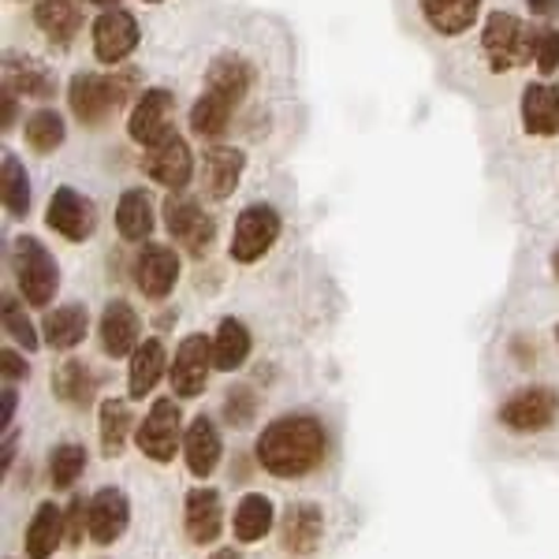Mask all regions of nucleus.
Here are the masks:
<instances>
[{"label": "nucleus", "mask_w": 559, "mask_h": 559, "mask_svg": "<svg viewBox=\"0 0 559 559\" xmlns=\"http://www.w3.org/2000/svg\"><path fill=\"white\" fill-rule=\"evenodd\" d=\"M324 452H329V437L313 414H284V418L269 421L254 448L261 471L280 481H295V477L318 471Z\"/></svg>", "instance_id": "obj_1"}, {"label": "nucleus", "mask_w": 559, "mask_h": 559, "mask_svg": "<svg viewBox=\"0 0 559 559\" xmlns=\"http://www.w3.org/2000/svg\"><path fill=\"white\" fill-rule=\"evenodd\" d=\"M250 79H254V71H250L247 60L236 57V52L213 60L210 75H205L202 97H198L191 108V128L198 139H221V134L228 131L231 112H236V105L250 90Z\"/></svg>", "instance_id": "obj_2"}, {"label": "nucleus", "mask_w": 559, "mask_h": 559, "mask_svg": "<svg viewBox=\"0 0 559 559\" xmlns=\"http://www.w3.org/2000/svg\"><path fill=\"white\" fill-rule=\"evenodd\" d=\"M134 83H139V71H120V75H94V71H83V75L71 79L68 105L83 123H102L108 120V112H112L116 105L128 102Z\"/></svg>", "instance_id": "obj_3"}, {"label": "nucleus", "mask_w": 559, "mask_h": 559, "mask_svg": "<svg viewBox=\"0 0 559 559\" xmlns=\"http://www.w3.org/2000/svg\"><path fill=\"white\" fill-rule=\"evenodd\" d=\"M12 265H15V284H20V295L26 299V306H38V310L49 306L60 287V269L49 250H45V242L34 236H20L12 247Z\"/></svg>", "instance_id": "obj_4"}, {"label": "nucleus", "mask_w": 559, "mask_h": 559, "mask_svg": "<svg viewBox=\"0 0 559 559\" xmlns=\"http://www.w3.org/2000/svg\"><path fill=\"white\" fill-rule=\"evenodd\" d=\"M534 38L537 31H530L519 15L511 12H496L489 15L481 31V49H485V60H489L492 71H511V68H522L534 60Z\"/></svg>", "instance_id": "obj_5"}, {"label": "nucleus", "mask_w": 559, "mask_h": 559, "mask_svg": "<svg viewBox=\"0 0 559 559\" xmlns=\"http://www.w3.org/2000/svg\"><path fill=\"white\" fill-rule=\"evenodd\" d=\"M183 411H179L173 395L153 403L146 418L139 421V429H134V444L153 463H173L176 452H183Z\"/></svg>", "instance_id": "obj_6"}, {"label": "nucleus", "mask_w": 559, "mask_h": 559, "mask_svg": "<svg viewBox=\"0 0 559 559\" xmlns=\"http://www.w3.org/2000/svg\"><path fill=\"white\" fill-rule=\"evenodd\" d=\"M213 369H216L213 340H205L202 332L183 336V344L176 347L173 366H168V381H173L176 400H194V395H202Z\"/></svg>", "instance_id": "obj_7"}, {"label": "nucleus", "mask_w": 559, "mask_h": 559, "mask_svg": "<svg viewBox=\"0 0 559 559\" xmlns=\"http://www.w3.org/2000/svg\"><path fill=\"white\" fill-rule=\"evenodd\" d=\"M280 239V213L273 205H247L236 216V231H231V258L239 265H254L276 247Z\"/></svg>", "instance_id": "obj_8"}, {"label": "nucleus", "mask_w": 559, "mask_h": 559, "mask_svg": "<svg viewBox=\"0 0 559 559\" xmlns=\"http://www.w3.org/2000/svg\"><path fill=\"white\" fill-rule=\"evenodd\" d=\"M165 228L187 254L202 258L205 250L213 247V236H216V224L213 216H205L202 205L194 198L173 191V198H165Z\"/></svg>", "instance_id": "obj_9"}, {"label": "nucleus", "mask_w": 559, "mask_h": 559, "mask_svg": "<svg viewBox=\"0 0 559 559\" xmlns=\"http://www.w3.org/2000/svg\"><path fill=\"white\" fill-rule=\"evenodd\" d=\"M559 418V395L552 388H522L500 407V421L511 432H540Z\"/></svg>", "instance_id": "obj_10"}, {"label": "nucleus", "mask_w": 559, "mask_h": 559, "mask_svg": "<svg viewBox=\"0 0 559 559\" xmlns=\"http://www.w3.org/2000/svg\"><path fill=\"white\" fill-rule=\"evenodd\" d=\"M45 224L68 242H86L97 228V210L75 187H57V194L49 198V210H45Z\"/></svg>", "instance_id": "obj_11"}, {"label": "nucleus", "mask_w": 559, "mask_h": 559, "mask_svg": "<svg viewBox=\"0 0 559 559\" xmlns=\"http://www.w3.org/2000/svg\"><path fill=\"white\" fill-rule=\"evenodd\" d=\"M173 108H176L173 94L160 90V86L139 94V102H134L131 116H128V134L146 150L157 146V142H165L168 134H176L173 131Z\"/></svg>", "instance_id": "obj_12"}, {"label": "nucleus", "mask_w": 559, "mask_h": 559, "mask_svg": "<svg viewBox=\"0 0 559 559\" xmlns=\"http://www.w3.org/2000/svg\"><path fill=\"white\" fill-rule=\"evenodd\" d=\"M179 280V258L165 242H146L134 254V284L146 299H168Z\"/></svg>", "instance_id": "obj_13"}, {"label": "nucleus", "mask_w": 559, "mask_h": 559, "mask_svg": "<svg viewBox=\"0 0 559 559\" xmlns=\"http://www.w3.org/2000/svg\"><path fill=\"white\" fill-rule=\"evenodd\" d=\"M321 537H324V511L318 503L302 500V503H292L280 519V545H284L287 556H313L321 548Z\"/></svg>", "instance_id": "obj_14"}, {"label": "nucleus", "mask_w": 559, "mask_h": 559, "mask_svg": "<svg viewBox=\"0 0 559 559\" xmlns=\"http://www.w3.org/2000/svg\"><path fill=\"white\" fill-rule=\"evenodd\" d=\"M131 522V500L123 489L116 485H105L90 496V540L94 545H116L123 534H128Z\"/></svg>", "instance_id": "obj_15"}, {"label": "nucleus", "mask_w": 559, "mask_h": 559, "mask_svg": "<svg viewBox=\"0 0 559 559\" xmlns=\"http://www.w3.org/2000/svg\"><path fill=\"white\" fill-rule=\"evenodd\" d=\"M146 173L153 183L168 187V191H183L194 176V157H191V146H187L179 134H168L165 142L150 146L146 153Z\"/></svg>", "instance_id": "obj_16"}, {"label": "nucleus", "mask_w": 559, "mask_h": 559, "mask_svg": "<svg viewBox=\"0 0 559 559\" xmlns=\"http://www.w3.org/2000/svg\"><path fill=\"white\" fill-rule=\"evenodd\" d=\"M134 45H139V23H134V15L123 12V8L105 12L102 20L94 23V57L102 60V64H120V60H128Z\"/></svg>", "instance_id": "obj_17"}, {"label": "nucleus", "mask_w": 559, "mask_h": 559, "mask_svg": "<svg viewBox=\"0 0 559 559\" xmlns=\"http://www.w3.org/2000/svg\"><path fill=\"white\" fill-rule=\"evenodd\" d=\"M183 526L194 545H213L224 526V503L213 485H194L183 500Z\"/></svg>", "instance_id": "obj_18"}, {"label": "nucleus", "mask_w": 559, "mask_h": 559, "mask_svg": "<svg viewBox=\"0 0 559 559\" xmlns=\"http://www.w3.org/2000/svg\"><path fill=\"white\" fill-rule=\"evenodd\" d=\"M142 344V321L128 299H112L102 313V347L108 358H128Z\"/></svg>", "instance_id": "obj_19"}, {"label": "nucleus", "mask_w": 559, "mask_h": 559, "mask_svg": "<svg viewBox=\"0 0 559 559\" xmlns=\"http://www.w3.org/2000/svg\"><path fill=\"white\" fill-rule=\"evenodd\" d=\"M242 168H247V153L236 146H213L202 160V187L205 194L224 202V198L236 194Z\"/></svg>", "instance_id": "obj_20"}, {"label": "nucleus", "mask_w": 559, "mask_h": 559, "mask_svg": "<svg viewBox=\"0 0 559 559\" xmlns=\"http://www.w3.org/2000/svg\"><path fill=\"white\" fill-rule=\"evenodd\" d=\"M221 452H224V440H221V429H216L213 418H194L187 426V437H183V459H187V471L194 477H210L221 463Z\"/></svg>", "instance_id": "obj_21"}, {"label": "nucleus", "mask_w": 559, "mask_h": 559, "mask_svg": "<svg viewBox=\"0 0 559 559\" xmlns=\"http://www.w3.org/2000/svg\"><path fill=\"white\" fill-rule=\"evenodd\" d=\"M60 537H68V519L64 511L57 508V503H38V511H34L31 526H26V559H49L52 552L60 548Z\"/></svg>", "instance_id": "obj_22"}, {"label": "nucleus", "mask_w": 559, "mask_h": 559, "mask_svg": "<svg viewBox=\"0 0 559 559\" xmlns=\"http://www.w3.org/2000/svg\"><path fill=\"white\" fill-rule=\"evenodd\" d=\"M168 366V350L157 336L142 340L139 350L131 355V369H128V395L131 400H146V395L157 388V381L165 377Z\"/></svg>", "instance_id": "obj_23"}, {"label": "nucleus", "mask_w": 559, "mask_h": 559, "mask_svg": "<svg viewBox=\"0 0 559 559\" xmlns=\"http://www.w3.org/2000/svg\"><path fill=\"white\" fill-rule=\"evenodd\" d=\"M86 332H90V313H86V306H79V302L57 306L41 324V336L52 350L79 347L86 340Z\"/></svg>", "instance_id": "obj_24"}, {"label": "nucleus", "mask_w": 559, "mask_h": 559, "mask_svg": "<svg viewBox=\"0 0 559 559\" xmlns=\"http://www.w3.org/2000/svg\"><path fill=\"white\" fill-rule=\"evenodd\" d=\"M273 500L265 492H247L236 503V515H231V534H236L239 545H258L261 537L273 530Z\"/></svg>", "instance_id": "obj_25"}, {"label": "nucleus", "mask_w": 559, "mask_h": 559, "mask_svg": "<svg viewBox=\"0 0 559 559\" xmlns=\"http://www.w3.org/2000/svg\"><path fill=\"white\" fill-rule=\"evenodd\" d=\"M421 15L437 34L444 38H455V34H466L481 12V0H418Z\"/></svg>", "instance_id": "obj_26"}, {"label": "nucleus", "mask_w": 559, "mask_h": 559, "mask_svg": "<svg viewBox=\"0 0 559 559\" xmlns=\"http://www.w3.org/2000/svg\"><path fill=\"white\" fill-rule=\"evenodd\" d=\"M52 395H57L60 403H68V407L86 411L97 395V373L86 362H79V358H68V362L57 366V373H52Z\"/></svg>", "instance_id": "obj_27"}, {"label": "nucleus", "mask_w": 559, "mask_h": 559, "mask_svg": "<svg viewBox=\"0 0 559 559\" xmlns=\"http://www.w3.org/2000/svg\"><path fill=\"white\" fill-rule=\"evenodd\" d=\"M522 128L530 134H559V90L534 83L522 94Z\"/></svg>", "instance_id": "obj_28"}, {"label": "nucleus", "mask_w": 559, "mask_h": 559, "mask_svg": "<svg viewBox=\"0 0 559 559\" xmlns=\"http://www.w3.org/2000/svg\"><path fill=\"white\" fill-rule=\"evenodd\" d=\"M4 90H12V94L20 97H52V71L38 64V60L31 57H8L4 60Z\"/></svg>", "instance_id": "obj_29"}, {"label": "nucleus", "mask_w": 559, "mask_h": 559, "mask_svg": "<svg viewBox=\"0 0 559 559\" xmlns=\"http://www.w3.org/2000/svg\"><path fill=\"white\" fill-rule=\"evenodd\" d=\"M34 20H38V31L52 45H71L79 26H83V15H79L75 0H38Z\"/></svg>", "instance_id": "obj_30"}, {"label": "nucleus", "mask_w": 559, "mask_h": 559, "mask_svg": "<svg viewBox=\"0 0 559 559\" xmlns=\"http://www.w3.org/2000/svg\"><path fill=\"white\" fill-rule=\"evenodd\" d=\"M116 231L128 242H146L153 231V202L146 191L131 187L123 191L120 205H116Z\"/></svg>", "instance_id": "obj_31"}, {"label": "nucleus", "mask_w": 559, "mask_h": 559, "mask_svg": "<svg viewBox=\"0 0 559 559\" xmlns=\"http://www.w3.org/2000/svg\"><path fill=\"white\" fill-rule=\"evenodd\" d=\"M131 407L123 400H102V407H97V432H102V452L108 459H116L123 452V444H128L131 437Z\"/></svg>", "instance_id": "obj_32"}, {"label": "nucleus", "mask_w": 559, "mask_h": 559, "mask_svg": "<svg viewBox=\"0 0 559 559\" xmlns=\"http://www.w3.org/2000/svg\"><path fill=\"white\" fill-rule=\"evenodd\" d=\"M213 358H216V369H224V373H231V369H239L242 362L250 358V329L236 318H224L221 329H216L213 336Z\"/></svg>", "instance_id": "obj_33"}, {"label": "nucleus", "mask_w": 559, "mask_h": 559, "mask_svg": "<svg viewBox=\"0 0 559 559\" xmlns=\"http://www.w3.org/2000/svg\"><path fill=\"white\" fill-rule=\"evenodd\" d=\"M0 194H4V210L12 216L31 213V179L20 165L15 153H4V168H0Z\"/></svg>", "instance_id": "obj_34"}, {"label": "nucleus", "mask_w": 559, "mask_h": 559, "mask_svg": "<svg viewBox=\"0 0 559 559\" xmlns=\"http://www.w3.org/2000/svg\"><path fill=\"white\" fill-rule=\"evenodd\" d=\"M86 471V448L79 440H64L57 444V452L49 455V481L52 489H71Z\"/></svg>", "instance_id": "obj_35"}, {"label": "nucleus", "mask_w": 559, "mask_h": 559, "mask_svg": "<svg viewBox=\"0 0 559 559\" xmlns=\"http://www.w3.org/2000/svg\"><path fill=\"white\" fill-rule=\"evenodd\" d=\"M26 146H31L34 153H52L64 146V120H60L52 108H38V112L26 120Z\"/></svg>", "instance_id": "obj_36"}, {"label": "nucleus", "mask_w": 559, "mask_h": 559, "mask_svg": "<svg viewBox=\"0 0 559 559\" xmlns=\"http://www.w3.org/2000/svg\"><path fill=\"white\" fill-rule=\"evenodd\" d=\"M4 332L23 350H38V329H34V321L26 318L23 302L15 299V295H8V299H4Z\"/></svg>", "instance_id": "obj_37"}, {"label": "nucleus", "mask_w": 559, "mask_h": 559, "mask_svg": "<svg viewBox=\"0 0 559 559\" xmlns=\"http://www.w3.org/2000/svg\"><path fill=\"white\" fill-rule=\"evenodd\" d=\"M224 418H228V426H236V429H247L250 421L258 418V395H254V388H231L228 392V400H224Z\"/></svg>", "instance_id": "obj_38"}, {"label": "nucleus", "mask_w": 559, "mask_h": 559, "mask_svg": "<svg viewBox=\"0 0 559 559\" xmlns=\"http://www.w3.org/2000/svg\"><path fill=\"white\" fill-rule=\"evenodd\" d=\"M534 60L540 68V75H552L559 68V31L552 26H540L537 38H534Z\"/></svg>", "instance_id": "obj_39"}, {"label": "nucleus", "mask_w": 559, "mask_h": 559, "mask_svg": "<svg viewBox=\"0 0 559 559\" xmlns=\"http://www.w3.org/2000/svg\"><path fill=\"white\" fill-rule=\"evenodd\" d=\"M68 540L71 545H83V537H90V500L86 496H75L68 503Z\"/></svg>", "instance_id": "obj_40"}, {"label": "nucleus", "mask_w": 559, "mask_h": 559, "mask_svg": "<svg viewBox=\"0 0 559 559\" xmlns=\"http://www.w3.org/2000/svg\"><path fill=\"white\" fill-rule=\"evenodd\" d=\"M0 373H4V384H15L31 377V366H26L23 355H15V350L8 347V350H0Z\"/></svg>", "instance_id": "obj_41"}, {"label": "nucleus", "mask_w": 559, "mask_h": 559, "mask_svg": "<svg viewBox=\"0 0 559 559\" xmlns=\"http://www.w3.org/2000/svg\"><path fill=\"white\" fill-rule=\"evenodd\" d=\"M15 403H20V395H15L12 384H4V392H0V429H12V418H15Z\"/></svg>", "instance_id": "obj_42"}, {"label": "nucleus", "mask_w": 559, "mask_h": 559, "mask_svg": "<svg viewBox=\"0 0 559 559\" xmlns=\"http://www.w3.org/2000/svg\"><path fill=\"white\" fill-rule=\"evenodd\" d=\"M15 444H20V437H15L12 429L4 432V444H0V471H12V459H15Z\"/></svg>", "instance_id": "obj_43"}, {"label": "nucleus", "mask_w": 559, "mask_h": 559, "mask_svg": "<svg viewBox=\"0 0 559 559\" xmlns=\"http://www.w3.org/2000/svg\"><path fill=\"white\" fill-rule=\"evenodd\" d=\"M530 4V12L540 15V20H548V15H556V8H559V0H526Z\"/></svg>", "instance_id": "obj_44"}, {"label": "nucleus", "mask_w": 559, "mask_h": 559, "mask_svg": "<svg viewBox=\"0 0 559 559\" xmlns=\"http://www.w3.org/2000/svg\"><path fill=\"white\" fill-rule=\"evenodd\" d=\"M210 559H242V556L236 552V548H216Z\"/></svg>", "instance_id": "obj_45"}, {"label": "nucleus", "mask_w": 559, "mask_h": 559, "mask_svg": "<svg viewBox=\"0 0 559 559\" xmlns=\"http://www.w3.org/2000/svg\"><path fill=\"white\" fill-rule=\"evenodd\" d=\"M86 4H102V8H108V4H116V0H86Z\"/></svg>", "instance_id": "obj_46"}, {"label": "nucleus", "mask_w": 559, "mask_h": 559, "mask_svg": "<svg viewBox=\"0 0 559 559\" xmlns=\"http://www.w3.org/2000/svg\"><path fill=\"white\" fill-rule=\"evenodd\" d=\"M552 265H556V276H559V250H556V258H552Z\"/></svg>", "instance_id": "obj_47"}, {"label": "nucleus", "mask_w": 559, "mask_h": 559, "mask_svg": "<svg viewBox=\"0 0 559 559\" xmlns=\"http://www.w3.org/2000/svg\"><path fill=\"white\" fill-rule=\"evenodd\" d=\"M146 4H157V0H146Z\"/></svg>", "instance_id": "obj_48"}]
</instances>
